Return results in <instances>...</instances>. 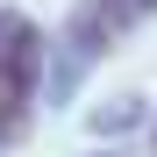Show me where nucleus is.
<instances>
[{
  "instance_id": "nucleus-2",
  "label": "nucleus",
  "mask_w": 157,
  "mask_h": 157,
  "mask_svg": "<svg viewBox=\"0 0 157 157\" xmlns=\"http://www.w3.org/2000/svg\"><path fill=\"white\" fill-rule=\"evenodd\" d=\"M136 121H143V93H114V100H100L86 114L93 136H121V128H136Z\"/></svg>"
},
{
  "instance_id": "nucleus-3",
  "label": "nucleus",
  "mask_w": 157,
  "mask_h": 157,
  "mask_svg": "<svg viewBox=\"0 0 157 157\" xmlns=\"http://www.w3.org/2000/svg\"><path fill=\"white\" fill-rule=\"evenodd\" d=\"M107 7H114V21H121V29H136V21L157 7V0H107Z\"/></svg>"
},
{
  "instance_id": "nucleus-4",
  "label": "nucleus",
  "mask_w": 157,
  "mask_h": 157,
  "mask_svg": "<svg viewBox=\"0 0 157 157\" xmlns=\"http://www.w3.org/2000/svg\"><path fill=\"white\" fill-rule=\"evenodd\" d=\"M100 157H114V150H100Z\"/></svg>"
},
{
  "instance_id": "nucleus-1",
  "label": "nucleus",
  "mask_w": 157,
  "mask_h": 157,
  "mask_svg": "<svg viewBox=\"0 0 157 157\" xmlns=\"http://www.w3.org/2000/svg\"><path fill=\"white\" fill-rule=\"evenodd\" d=\"M36 86H43V29L21 7H0V143L29 136Z\"/></svg>"
}]
</instances>
